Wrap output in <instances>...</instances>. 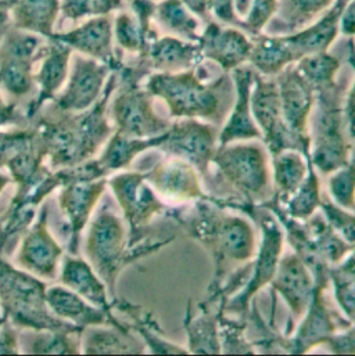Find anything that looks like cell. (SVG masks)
I'll use <instances>...</instances> for the list:
<instances>
[{
  "mask_svg": "<svg viewBox=\"0 0 355 356\" xmlns=\"http://www.w3.org/2000/svg\"><path fill=\"white\" fill-rule=\"evenodd\" d=\"M166 218L175 220L190 238L210 254L214 273L201 304H219L221 289L236 270L233 268L248 264L257 254V234L253 223L243 216L226 212L210 198V194L193 202L170 205Z\"/></svg>",
  "mask_w": 355,
  "mask_h": 356,
  "instance_id": "1",
  "label": "cell"
},
{
  "mask_svg": "<svg viewBox=\"0 0 355 356\" xmlns=\"http://www.w3.org/2000/svg\"><path fill=\"white\" fill-rule=\"evenodd\" d=\"M118 81V71H113L100 99L84 113H63L54 108L50 113H39L31 121L29 125L35 129L42 153L53 171L95 159L109 142L116 132L109 106Z\"/></svg>",
  "mask_w": 355,
  "mask_h": 356,
  "instance_id": "2",
  "label": "cell"
},
{
  "mask_svg": "<svg viewBox=\"0 0 355 356\" xmlns=\"http://www.w3.org/2000/svg\"><path fill=\"white\" fill-rule=\"evenodd\" d=\"M85 257L106 283L111 298H117V283L123 270L138 261L156 254L175 240L148 238L136 245L129 244L128 226L109 195L102 197L85 229Z\"/></svg>",
  "mask_w": 355,
  "mask_h": 356,
  "instance_id": "3",
  "label": "cell"
},
{
  "mask_svg": "<svg viewBox=\"0 0 355 356\" xmlns=\"http://www.w3.org/2000/svg\"><path fill=\"white\" fill-rule=\"evenodd\" d=\"M145 88L156 99H161L170 118H196L216 124L222 121L226 97L233 90L229 72L205 82L200 68L180 72H152Z\"/></svg>",
  "mask_w": 355,
  "mask_h": 356,
  "instance_id": "4",
  "label": "cell"
},
{
  "mask_svg": "<svg viewBox=\"0 0 355 356\" xmlns=\"http://www.w3.org/2000/svg\"><path fill=\"white\" fill-rule=\"evenodd\" d=\"M350 0H335L311 25L289 35L251 36L253 49L248 64L261 75L275 76L283 68L304 57L329 51L340 35V19Z\"/></svg>",
  "mask_w": 355,
  "mask_h": 356,
  "instance_id": "5",
  "label": "cell"
},
{
  "mask_svg": "<svg viewBox=\"0 0 355 356\" xmlns=\"http://www.w3.org/2000/svg\"><path fill=\"white\" fill-rule=\"evenodd\" d=\"M257 205L274 213L294 254L313 272L315 283L329 286L331 266L340 264L354 245L349 244L335 232L324 213L315 212L306 220L290 216L282 201L274 193L268 200Z\"/></svg>",
  "mask_w": 355,
  "mask_h": 356,
  "instance_id": "6",
  "label": "cell"
},
{
  "mask_svg": "<svg viewBox=\"0 0 355 356\" xmlns=\"http://www.w3.org/2000/svg\"><path fill=\"white\" fill-rule=\"evenodd\" d=\"M212 201L225 209H236L246 213L253 222L260 226L261 241L257 254L251 261V272L243 289L232 296L223 307L225 314L242 319H248L250 305L254 297L268 284H271L278 265L283 254L285 232L267 208L257 204L243 201L239 197H214Z\"/></svg>",
  "mask_w": 355,
  "mask_h": 356,
  "instance_id": "7",
  "label": "cell"
},
{
  "mask_svg": "<svg viewBox=\"0 0 355 356\" xmlns=\"http://www.w3.org/2000/svg\"><path fill=\"white\" fill-rule=\"evenodd\" d=\"M211 165L215 167L208 191L211 195L221 197L222 188H230L232 197L261 204L274 193L268 157L258 143L236 142L218 146Z\"/></svg>",
  "mask_w": 355,
  "mask_h": 356,
  "instance_id": "8",
  "label": "cell"
},
{
  "mask_svg": "<svg viewBox=\"0 0 355 356\" xmlns=\"http://www.w3.org/2000/svg\"><path fill=\"white\" fill-rule=\"evenodd\" d=\"M346 83L338 81L315 90V115L310 122L311 163L322 175L343 168L350 159L352 147L345 121Z\"/></svg>",
  "mask_w": 355,
  "mask_h": 356,
  "instance_id": "9",
  "label": "cell"
},
{
  "mask_svg": "<svg viewBox=\"0 0 355 356\" xmlns=\"http://www.w3.org/2000/svg\"><path fill=\"white\" fill-rule=\"evenodd\" d=\"M45 280L11 265L0 254V307L7 322L22 330L77 327L56 318L46 302Z\"/></svg>",
  "mask_w": 355,
  "mask_h": 356,
  "instance_id": "10",
  "label": "cell"
},
{
  "mask_svg": "<svg viewBox=\"0 0 355 356\" xmlns=\"http://www.w3.org/2000/svg\"><path fill=\"white\" fill-rule=\"evenodd\" d=\"M152 71L139 60L118 71L120 89L110 100L109 114L117 132L131 138H155L166 134L171 124L155 110V97L141 85Z\"/></svg>",
  "mask_w": 355,
  "mask_h": 356,
  "instance_id": "11",
  "label": "cell"
},
{
  "mask_svg": "<svg viewBox=\"0 0 355 356\" xmlns=\"http://www.w3.org/2000/svg\"><path fill=\"white\" fill-rule=\"evenodd\" d=\"M114 200L128 226L129 244L136 245L150 237V225L166 216L167 204L145 178L142 171L117 172L107 179Z\"/></svg>",
  "mask_w": 355,
  "mask_h": 356,
  "instance_id": "12",
  "label": "cell"
},
{
  "mask_svg": "<svg viewBox=\"0 0 355 356\" xmlns=\"http://www.w3.org/2000/svg\"><path fill=\"white\" fill-rule=\"evenodd\" d=\"M251 113L271 157L283 150H297L306 157H311V136L294 132L283 118L275 76H265L255 71L251 89Z\"/></svg>",
  "mask_w": 355,
  "mask_h": 356,
  "instance_id": "13",
  "label": "cell"
},
{
  "mask_svg": "<svg viewBox=\"0 0 355 356\" xmlns=\"http://www.w3.org/2000/svg\"><path fill=\"white\" fill-rule=\"evenodd\" d=\"M45 46L39 35L14 29L0 43V90L15 102L29 96L35 88V64Z\"/></svg>",
  "mask_w": 355,
  "mask_h": 356,
  "instance_id": "14",
  "label": "cell"
},
{
  "mask_svg": "<svg viewBox=\"0 0 355 356\" xmlns=\"http://www.w3.org/2000/svg\"><path fill=\"white\" fill-rule=\"evenodd\" d=\"M218 135L215 124L196 118L175 120L159 150L191 164L203 179L204 187L210 190L212 186L211 160L218 147Z\"/></svg>",
  "mask_w": 355,
  "mask_h": 356,
  "instance_id": "15",
  "label": "cell"
},
{
  "mask_svg": "<svg viewBox=\"0 0 355 356\" xmlns=\"http://www.w3.org/2000/svg\"><path fill=\"white\" fill-rule=\"evenodd\" d=\"M49 202H43L29 229L19 240L15 265L42 280H54L60 272L64 248L49 227Z\"/></svg>",
  "mask_w": 355,
  "mask_h": 356,
  "instance_id": "16",
  "label": "cell"
},
{
  "mask_svg": "<svg viewBox=\"0 0 355 356\" xmlns=\"http://www.w3.org/2000/svg\"><path fill=\"white\" fill-rule=\"evenodd\" d=\"M328 286L315 283V290L311 302L300 319V325L293 336H286L283 343V354L303 355L311 353L326 343L340 330L347 329L353 323L349 319H342L332 311L325 300Z\"/></svg>",
  "mask_w": 355,
  "mask_h": 356,
  "instance_id": "17",
  "label": "cell"
},
{
  "mask_svg": "<svg viewBox=\"0 0 355 356\" xmlns=\"http://www.w3.org/2000/svg\"><path fill=\"white\" fill-rule=\"evenodd\" d=\"M107 179H71L58 188L57 204L65 222L70 254H78L82 233L107 190Z\"/></svg>",
  "mask_w": 355,
  "mask_h": 356,
  "instance_id": "18",
  "label": "cell"
},
{
  "mask_svg": "<svg viewBox=\"0 0 355 356\" xmlns=\"http://www.w3.org/2000/svg\"><path fill=\"white\" fill-rule=\"evenodd\" d=\"M113 71L111 65L96 58L84 54L74 57L67 85L53 99L54 108L75 114L89 110L100 99Z\"/></svg>",
  "mask_w": 355,
  "mask_h": 356,
  "instance_id": "19",
  "label": "cell"
},
{
  "mask_svg": "<svg viewBox=\"0 0 355 356\" xmlns=\"http://www.w3.org/2000/svg\"><path fill=\"white\" fill-rule=\"evenodd\" d=\"M142 172L156 193L166 202H173V205L187 204L208 197L197 170L182 159L166 156Z\"/></svg>",
  "mask_w": 355,
  "mask_h": 356,
  "instance_id": "20",
  "label": "cell"
},
{
  "mask_svg": "<svg viewBox=\"0 0 355 356\" xmlns=\"http://www.w3.org/2000/svg\"><path fill=\"white\" fill-rule=\"evenodd\" d=\"M229 74L235 88V100L232 111L223 128L219 131L218 146L236 142L262 140V134L251 113V89L255 70L250 64H244Z\"/></svg>",
  "mask_w": 355,
  "mask_h": 356,
  "instance_id": "21",
  "label": "cell"
},
{
  "mask_svg": "<svg viewBox=\"0 0 355 356\" xmlns=\"http://www.w3.org/2000/svg\"><path fill=\"white\" fill-rule=\"evenodd\" d=\"M198 44L205 60L215 63L223 72L248 64L253 49L251 36L236 26L223 25L215 19L205 22Z\"/></svg>",
  "mask_w": 355,
  "mask_h": 356,
  "instance_id": "22",
  "label": "cell"
},
{
  "mask_svg": "<svg viewBox=\"0 0 355 356\" xmlns=\"http://www.w3.org/2000/svg\"><path fill=\"white\" fill-rule=\"evenodd\" d=\"M114 22L110 14L92 17L88 22L63 32L53 33L49 39L58 40L72 50L79 51L84 56L103 61L114 71H120L124 65L123 60L116 54L113 47L114 39Z\"/></svg>",
  "mask_w": 355,
  "mask_h": 356,
  "instance_id": "23",
  "label": "cell"
},
{
  "mask_svg": "<svg viewBox=\"0 0 355 356\" xmlns=\"http://www.w3.org/2000/svg\"><path fill=\"white\" fill-rule=\"evenodd\" d=\"M315 279L303 259L293 254L282 255L275 277L271 282V294H279L292 314L290 321H300L313 298Z\"/></svg>",
  "mask_w": 355,
  "mask_h": 356,
  "instance_id": "24",
  "label": "cell"
},
{
  "mask_svg": "<svg viewBox=\"0 0 355 356\" xmlns=\"http://www.w3.org/2000/svg\"><path fill=\"white\" fill-rule=\"evenodd\" d=\"M282 113L290 129L310 135V121L315 106V90L301 75L296 64H290L275 75Z\"/></svg>",
  "mask_w": 355,
  "mask_h": 356,
  "instance_id": "25",
  "label": "cell"
},
{
  "mask_svg": "<svg viewBox=\"0 0 355 356\" xmlns=\"http://www.w3.org/2000/svg\"><path fill=\"white\" fill-rule=\"evenodd\" d=\"M46 302L56 318L84 330L92 326H114L118 329L129 327V325L117 319L114 314L95 307L63 284L47 286Z\"/></svg>",
  "mask_w": 355,
  "mask_h": 356,
  "instance_id": "26",
  "label": "cell"
},
{
  "mask_svg": "<svg viewBox=\"0 0 355 356\" xmlns=\"http://www.w3.org/2000/svg\"><path fill=\"white\" fill-rule=\"evenodd\" d=\"M49 40L50 43L45 46L42 56V65L35 74V86L38 88V95L25 110V117L29 124L42 111V107L49 100L56 97L57 92L65 83L70 72L72 49L58 40Z\"/></svg>",
  "mask_w": 355,
  "mask_h": 356,
  "instance_id": "27",
  "label": "cell"
},
{
  "mask_svg": "<svg viewBox=\"0 0 355 356\" xmlns=\"http://www.w3.org/2000/svg\"><path fill=\"white\" fill-rule=\"evenodd\" d=\"M60 283L95 307L113 314L114 304L109 289L93 266L84 258L70 254L64 255L60 265Z\"/></svg>",
  "mask_w": 355,
  "mask_h": 356,
  "instance_id": "28",
  "label": "cell"
},
{
  "mask_svg": "<svg viewBox=\"0 0 355 356\" xmlns=\"http://www.w3.org/2000/svg\"><path fill=\"white\" fill-rule=\"evenodd\" d=\"M142 60L152 72H180L204 63L198 42H189L173 35L160 36Z\"/></svg>",
  "mask_w": 355,
  "mask_h": 356,
  "instance_id": "29",
  "label": "cell"
},
{
  "mask_svg": "<svg viewBox=\"0 0 355 356\" xmlns=\"http://www.w3.org/2000/svg\"><path fill=\"white\" fill-rule=\"evenodd\" d=\"M197 307L200 314L194 316L191 312V302L189 301L183 318L189 354L222 355L219 340V315L225 307V301L222 300L216 309H212V305H205L201 302Z\"/></svg>",
  "mask_w": 355,
  "mask_h": 356,
  "instance_id": "30",
  "label": "cell"
},
{
  "mask_svg": "<svg viewBox=\"0 0 355 356\" xmlns=\"http://www.w3.org/2000/svg\"><path fill=\"white\" fill-rule=\"evenodd\" d=\"M129 327L92 326L84 330L81 347L82 355H141L146 354V346L134 336Z\"/></svg>",
  "mask_w": 355,
  "mask_h": 356,
  "instance_id": "31",
  "label": "cell"
},
{
  "mask_svg": "<svg viewBox=\"0 0 355 356\" xmlns=\"http://www.w3.org/2000/svg\"><path fill=\"white\" fill-rule=\"evenodd\" d=\"M167 138V132L155 138H131L120 132H114L109 142L104 145V149L97 157V163L103 174L109 178L113 174L121 172L132 165L135 159L139 154H143L149 150L159 149Z\"/></svg>",
  "mask_w": 355,
  "mask_h": 356,
  "instance_id": "32",
  "label": "cell"
},
{
  "mask_svg": "<svg viewBox=\"0 0 355 356\" xmlns=\"http://www.w3.org/2000/svg\"><path fill=\"white\" fill-rule=\"evenodd\" d=\"M15 29L50 38L54 33L60 0H6Z\"/></svg>",
  "mask_w": 355,
  "mask_h": 356,
  "instance_id": "33",
  "label": "cell"
},
{
  "mask_svg": "<svg viewBox=\"0 0 355 356\" xmlns=\"http://www.w3.org/2000/svg\"><path fill=\"white\" fill-rule=\"evenodd\" d=\"M84 329L25 330L19 333V350L25 355H82Z\"/></svg>",
  "mask_w": 355,
  "mask_h": 356,
  "instance_id": "34",
  "label": "cell"
},
{
  "mask_svg": "<svg viewBox=\"0 0 355 356\" xmlns=\"http://www.w3.org/2000/svg\"><path fill=\"white\" fill-rule=\"evenodd\" d=\"M278 11L267 24L268 35L294 33L315 22L335 0H278Z\"/></svg>",
  "mask_w": 355,
  "mask_h": 356,
  "instance_id": "35",
  "label": "cell"
},
{
  "mask_svg": "<svg viewBox=\"0 0 355 356\" xmlns=\"http://www.w3.org/2000/svg\"><path fill=\"white\" fill-rule=\"evenodd\" d=\"M114 308L120 309L132 321L131 329L136 332L142 341L146 346V350L155 355H187V348H183L175 343H171L166 339L164 332L159 326V322L155 319L153 314L143 309L139 305H135L127 300L114 298Z\"/></svg>",
  "mask_w": 355,
  "mask_h": 356,
  "instance_id": "36",
  "label": "cell"
},
{
  "mask_svg": "<svg viewBox=\"0 0 355 356\" xmlns=\"http://www.w3.org/2000/svg\"><path fill=\"white\" fill-rule=\"evenodd\" d=\"M310 160L311 157L297 150H283L272 156V188L283 204L301 186L308 172Z\"/></svg>",
  "mask_w": 355,
  "mask_h": 356,
  "instance_id": "37",
  "label": "cell"
},
{
  "mask_svg": "<svg viewBox=\"0 0 355 356\" xmlns=\"http://www.w3.org/2000/svg\"><path fill=\"white\" fill-rule=\"evenodd\" d=\"M155 19L167 33L189 42H198L201 19L182 0H163L156 4Z\"/></svg>",
  "mask_w": 355,
  "mask_h": 356,
  "instance_id": "38",
  "label": "cell"
},
{
  "mask_svg": "<svg viewBox=\"0 0 355 356\" xmlns=\"http://www.w3.org/2000/svg\"><path fill=\"white\" fill-rule=\"evenodd\" d=\"M114 38L118 46L138 58L146 56L150 46L160 38L156 28L146 29L132 11H123L114 19Z\"/></svg>",
  "mask_w": 355,
  "mask_h": 356,
  "instance_id": "39",
  "label": "cell"
},
{
  "mask_svg": "<svg viewBox=\"0 0 355 356\" xmlns=\"http://www.w3.org/2000/svg\"><path fill=\"white\" fill-rule=\"evenodd\" d=\"M321 183L315 167L311 160L308 163V172L297 191L283 204L287 213L293 218L306 220L311 218L321 205Z\"/></svg>",
  "mask_w": 355,
  "mask_h": 356,
  "instance_id": "40",
  "label": "cell"
},
{
  "mask_svg": "<svg viewBox=\"0 0 355 356\" xmlns=\"http://www.w3.org/2000/svg\"><path fill=\"white\" fill-rule=\"evenodd\" d=\"M329 282L335 290V298L352 323H355V259L347 255L340 264L331 266Z\"/></svg>",
  "mask_w": 355,
  "mask_h": 356,
  "instance_id": "41",
  "label": "cell"
},
{
  "mask_svg": "<svg viewBox=\"0 0 355 356\" xmlns=\"http://www.w3.org/2000/svg\"><path fill=\"white\" fill-rule=\"evenodd\" d=\"M294 64L314 90H317L318 88L336 81V75L342 65V58L331 54L329 51H324L304 57Z\"/></svg>",
  "mask_w": 355,
  "mask_h": 356,
  "instance_id": "42",
  "label": "cell"
},
{
  "mask_svg": "<svg viewBox=\"0 0 355 356\" xmlns=\"http://www.w3.org/2000/svg\"><path fill=\"white\" fill-rule=\"evenodd\" d=\"M247 319L232 318L230 315L221 311L219 315V340L222 354H251L255 355L257 351L253 341L246 339Z\"/></svg>",
  "mask_w": 355,
  "mask_h": 356,
  "instance_id": "43",
  "label": "cell"
},
{
  "mask_svg": "<svg viewBox=\"0 0 355 356\" xmlns=\"http://www.w3.org/2000/svg\"><path fill=\"white\" fill-rule=\"evenodd\" d=\"M328 188L331 198L338 205L355 211V145L352 147L349 163L329 175Z\"/></svg>",
  "mask_w": 355,
  "mask_h": 356,
  "instance_id": "44",
  "label": "cell"
},
{
  "mask_svg": "<svg viewBox=\"0 0 355 356\" xmlns=\"http://www.w3.org/2000/svg\"><path fill=\"white\" fill-rule=\"evenodd\" d=\"M124 7V0H63L61 11L68 19L107 15Z\"/></svg>",
  "mask_w": 355,
  "mask_h": 356,
  "instance_id": "45",
  "label": "cell"
},
{
  "mask_svg": "<svg viewBox=\"0 0 355 356\" xmlns=\"http://www.w3.org/2000/svg\"><path fill=\"white\" fill-rule=\"evenodd\" d=\"M320 209L335 232L349 244L355 245V211L346 209L338 205L332 198L325 197L321 200Z\"/></svg>",
  "mask_w": 355,
  "mask_h": 356,
  "instance_id": "46",
  "label": "cell"
},
{
  "mask_svg": "<svg viewBox=\"0 0 355 356\" xmlns=\"http://www.w3.org/2000/svg\"><path fill=\"white\" fill-rule=\"evenodd\" d=\"M278 0H253L247 17L243 19V31L248 36L264 32L267 24L278 11Z\"/></svg>",
  "mask_w": 355,
  "mask_h": 356,
  "instance_id": "47",
  "label": "cell"
},
{
  "mask_svg": "<svg viewBox=\"0 0 355 356\" xmlns=\"http://www.w3.org/2000/svg\"><path fill=\"white\" fill-rule=\"evenodd\" d=\"M347 61L354 71V82L352 89L346 93L345 121L349 138L352 140H355V38H349L347 40Z\"/></svg>",
  "mask_w": 355,
  "mask_h": 356,
  "instance_id": "48",
  "label": "cell"
},
{
  "mask_svg": "<svg viewBox=\"0 0 355 356\" xmlns=\"http://www.w3.org/2000/svg\"><path fill=\"white\" fill-rule=\"evenodd\" d=\"M208 8L215 21L243 31V19L236 13L235 0H208Z\"/></svg>",
  "mask_w": 355,
  "mask_h": 356,
  "instance_id": "49",
  "label": "cell"
},
{
  "mask_svg": "<svg viewBox=\"0 0 355 356\" xmlns=\"http://www.w3.org/2000/svg\"><path fill=\"white\" fill-rule=\"evenodd\" d=\"M28 125L29 122L25 117V113L19 111L18 103H7L0 95V131L25 128Z\"/></svg>",
  "mask_w": 355,
  "mask_h": 356,
  "instance_id": "50",
  "label": "cell"
},
{
  "mask_svg": "<svg viewBox=\"0 0 355 356\" xmlns=\"http://www.w3.org/2000/svg\"><path fill=\"white\" fill-rule=\"evenodd\" d=\"M326 347L335 355H355V323L336 333Z\"/></svg>",
  "mask_w": 355,
  "mask_h": 356,
  "instance_id": "51",
  "label": "cell"
},
{
  "mask_svg": "<svg viewBox=\"0 0 355 356\" xmlns=\"http://www.w3.org/2000/svg\"><path fill=\"white\" fill-rule=\"evenodd\" d=\"M19 350V333L17 327L10 322H4L0 326V355H18Z\"/></svg>",
  "mask_w": 355,
  "mask_h": 356,
  "instance_id": "52",
  "label": "cell"
},
{
  "mask_svg": "<svg viewBox=\"0 0 355 356\" xmlns=\"http://www.w3.org/2000/svg\"><path fill=\"white\" fill-rule=\"evenodd\" d=\"M340 33L346 38H355V0L346 6L340 19Z\"/></svg>",
  "mask_w": 355,
  "mask_h": 356,
  "instance_id": "53",
  "label": "cell"
},
{
  "mask_svg": "<svg viewBox=\"0 0 355 356\" xmlns=\"http://www.w3.org/2000/svg\"><path fill=\"white\" fill-rule=\"evenodd\" d=\"M186 7L194 13L204 24L214 19L210 14V8H208V0H182Z\"/></svg>",
  "mask_w": 355,
  "mask_h": 356,
  "instance_id": "54",
  "label": "cell"
},
{
  "mask_svg": "<svg viewBox=\"0 0 355 356\" xmlns=\"http://www.w3.org/2000/svg\"><path fill=\"white\" fill-rule=\"evenodd\" d=\"M10 14H8V7L6 4H0V43L6 33L8 32L10 28Z\"/></svg>",
  "mask_w": 355,
  "mask_h": 356,
  "instance_id": "55",
  "label": "cell"
},
{
  "mask_svg": "<svg viewBox=\"0 0 355 356\" xmlns=\"http://www.w3.org/2000/svg\"><path fill=\"white\" fill-rule=\"evenodd\" d=\"M251 3L253 0H235V8H236V13L237 15L244 19L250 11V7H251Z\"/></svg>",
  "mask_w": 355,
  "mask_h": 356,
  "instance_id": "56",
  "label": "cell"
},
{
  "mask_svg": "<svg viewBox=\"0 0 355 356\" xmlns=\"http://www.w3.org/2000/svg\"><path fill=\"white\" fill-rule=\"evenodd\" d=\"M6 321H7V319L4 318V315H3V311H1V307H0V326H1V325H3Z\"/></svg>",
  "mask_w": 355,
  "mask_h": 356,
  "instance_id": "57",
  "label": "cell"
},
{
  "mask_svg": "<svg viewBox=\"0 0 355 356\" xmlns=\"http://www.w3.org/2000/svg\"><path fill=\"white\" fill-rule=\"evenodd\" d=\"M0 4H6V6H7V3H6V0H0Z\"/></svg>",
  "mask_w": 355,
  "mask_h": 356,
  "instance_id": "58",
  "label": "cell"
},
{
  "mask_svg": "<svg viewBox=\"0 0 355 356\" xmlns=\"http://www.w3.org/2000/svg\"><path fill=\"white\" fill-rule=\"evenodd\" d=\"M153 1H157V0H153Z\"/></svg>",
  "mask_w": 355,
  "mask_h": 356,
  "instance_id": "59",
  "label": "cell"
}]
</instances>
